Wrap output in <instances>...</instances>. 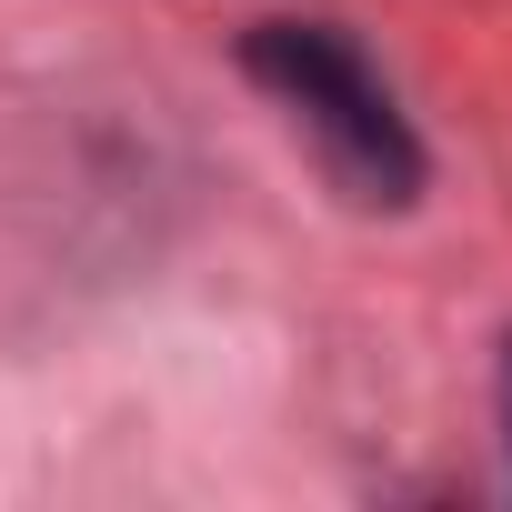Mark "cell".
<instances>
[{
	"instance_id": "obj_1",
	"label": "cell",
	"mask_w": 512,
	"mask_h": 512,
	"mask_svg": "<svg viewBox=\"0 0 512 512\" xmlns=\"http://www.w3.org/2000/svg\"><path fill=\"white\" fill-rule=\"evenodd\" d=\"M251 71L282 91V111L322 141V161H332L362 201H412V181H422L412 121H402V101L382 91V71H372L342 31H322V21H272L262 41H251Z\"/></svg>"
},
{
	"instance_id": "obj_2",
	"label": "cell",
	"mask_w": 512,
	"mask_h": 512,
	"mask_svg": "<svg viewBox=\"0 0 512 512\" xmlns=\"http://www.w3.org/2000/svg\"><path fill=\"white\" fill-rule=\"evenodd\" d=\"M502 422H512V362H502Z\"/></svg>"
}]
</instances>
